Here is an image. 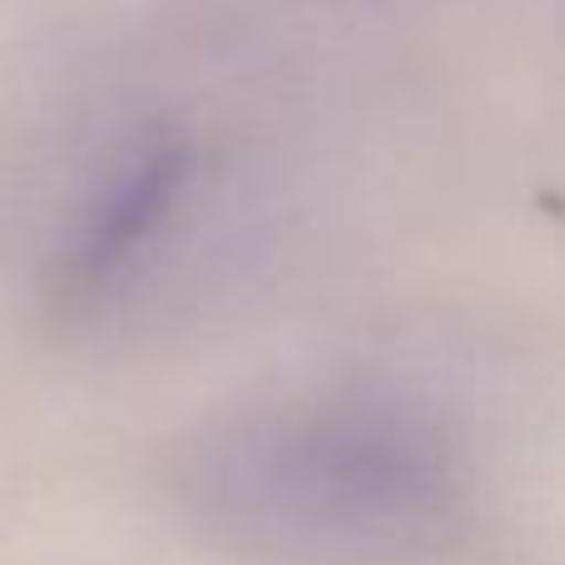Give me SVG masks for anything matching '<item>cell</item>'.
I'll return each mask as SVG.
<instances>
[{
	"label": "cell",
	"instance_id": "1",
	"mask_svg": "<svg viewBox=\"0 0 565 565\" xmlns=\"http://www.w3.org/2000/svg\"><path fill=\"white\" fill-rule=\"evenodd\" d=\"M174 501L258 565H412L477 507V447L447 397L338 372L234 402L174 457Z\"/></svg>",
	"mask_w": 565,
	"mask_h": 565
},
{
	"label": "cell",
	"instance_id": "2",
	"mask_svg": "<svg viewBox=\"0 0 565 565\" xmlns=\"http://www.w3.org/2000/svg\"><path fill=\"white\" fill-rule=\"evenodd\" d=\"M204 154L179 125H139L95 164L70 199L40 264V302L60 322H89L154 274L159 254L189 218Z\"/></svg>",
	"mask_w": 565,
	"mask_h": 565
}]
</instances>
